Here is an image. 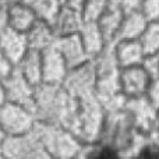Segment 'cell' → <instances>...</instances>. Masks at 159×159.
Here are the masks:
<instances>
[{
	"label": "cell",
	"instance_id": "1",
	"mask_svg": "<svg viewBox=\"0 0 159 159\" xmlns=\"http://www.w3.org/2000/svg\"><path fill=\"white\" fill-rule=\"evenodd\" d=\"M74 98L61 84H42L35 87L32 112L36 121L48 124H61L71 113Z\"/></svg>",
	"mask_w": 159,
	"mask_h": 159
},
{
	"label": "cell",
	"instance_id": "2",
	"mask_svg": "<svg viewBox=\"0 0 159 159\" xmlns=\"http://www.w3.org/2000/svg\"><path fill=\"white\" fill-rule=\"evenodd\" d=\"M105 115L106 112L96 99L95 93H88L74 98L71 113L64 123V127H67L81 143L98 141Z\"/></svg>",
	"mask_w": 159,
	"mask_h": 159
},
{
	"label": "cell",
	"instance_id": "3",
	"mask_svg": "<svg viewBox=\"0 0 159 159\" xmlns=\"http://www.w3.org/2000/svg\"><path fill=\"white\" fill-rule=\"evenodd\" d=\"M137 131L129 113L121 107L106 112L98 141L112 148L117 157H127Z\"/></svg>",
	"mask_w": 159,
	"mask_h": 159
},
{
	"label": "cell",
	"instance_id": "4",
	"mask_svg": "<svg viewBox=\"0 0 159 159\" xmlns=\"http://www.w3.org/2000/svg\"><path fill=\"white\" fill-rule=\"evenodd\" d=\"M35 129L50 158H77L82 143L61 124H48L36 121Z\"/></svg>",
	"mask_w": 159,
	"mask_h": 159
},
{
	"label": "cell",
	"instance_id": "5",
	"mask_svg": "<svg viewBox=\"0 0 159 159\" xmlns=\"http://www.w3.org/2000/svg\"><path fill=\"white\" fill-rule=\"evenodd\" d=\"M0 152H2V158H50L39 138L35 126L32 127L31 131L22 135L4 137L0 145Z\"/></svg>",
	"mask_w": 159,
	"mask_h": 159
},
{
	"label": "cell",
	"instance_id": "6",
	"mask_svg": "<svg viewBox=\"0 0 159 159\" xmlns=\"http://www.w3.org/2000/svg\"><path fill=\"white\" fill-rule=\"evenodd\" d=\"M35 123V115L30 107L8 101L0 105V127L6 137L25 134L32 130Z\"/></svg>",
	"mask_w": 159,
	"mask_h": 159
},
{
	"label": "cell",
	"instance_id": "7",
	"mask_svg": "<svg viewBox=\"0 0 159 159\" xmlns=\"http://www.w3.org/2000/svg\"><path fill=\"white\" fill-rule=\"evenodd\" d=\"M123 107L138 131L149 134L158 130V109L147 101L145 96L126 99Z\"/></svg>",
	"mask_w": 159,
	"mask_h": 159
},
{
	"label": "cell",
	"instance_id": "8",
	"mask_svg": "<svg viewBox=\"0 0 159 159\" xmlns=\"http://www.w3.org/2000/svg\"><path fill=\"white\" fill-rule=\"evenodd\" d=\"M95 81V69H93L92 61L88 60L77 67L69 69L61 85L73 98H80V96L88 95V93H93Z\"/></svg>",
	"mask_w": 159,
	"mask_h": 159
},
{
	"label": "cell",
	"instance_id": "9",
	"mask_svg": "<svg viewBox=\"0 0 159 159\" xmlns=\"http://www.w3.org/2000/svg\"><path fill=\"white\" fill-rule=\"evenodd\" d=\"M152 78L141 64L120 67L119 70V87L126 99L144 96Z\"/></svg>",
	"mask_w": 159,
	"mask_h": 159
},
{
	"label": "cell",
	"instance_id": "10",
	"mask_svg": "<svg viewBox=\"0 0 159 159\" xmlns=\"http://www.w3.org/2000/svg\"><path fill=\"white\" fill-rule=\"evenodd\" d=\"M2 81H3V87H4L6 101L20 103L22 106L32 109L35 87L22 77L16 67Z\"/></svg>",
	"mask_w": 159,
	"mask_h": 159
},
{
	"label": "cell",
	"instance_id": "11",
	"mask_svg": "<svg viewBox=\"0 0 159 159\" xmlns=\"http://www.w3.org/2000/svg\"><path fill=\"white\" fill-rule=\"evenodd\" d=\"M42 56V82L45 84H63L67 75V67L64 59L55 43L41 50Z\"/></svg>",
	"mask_w": 159,
	"mask_h": 159
},
{
	"label": "cell",
	"instance_id": "12",
	"mask_svg": "<svg viewBox=\"0 0 159 159\" xmlns=\"http://www.w3.org/2000/svg\"><path fill=\"white\" fill-rule=\"evenodd\" d=\"M0 49L14 67L27 53L30 46H28L27 36L24 32L6 27L4 30L0 31Z\"/></svg>",
	"mask_w": 159,
	"mask_h": 159
},
{
	"label": "cell",
	"instance_id": "13",
	"mask_svg": "<svg viewBox=\"0 0 159 159\" xmlns=\"http://www.w3.org/2000/svg\"><path fill=\"white\" fill-rule=\"evenodd\" d=\"M55 46L57 48V50L60 52L61 57L64 59V61H66L69 69L77 67L80 64L91 60V59L88 57L87 52H85L84 46H82L81 41H80L78 34L59 36L55 41Z\"/></svg>",
	"mask_w": 159,
	"mask_h": 159
},
{
	"label": "cell",
	"instance_id": "14",
	"mask_svg": "<svg viewBox=\"0 0 159 159\" xmlns=\"http://www.w3.org/2000/svg\"><path fill=\"white\" fill-rule=\"evenodd\" d=\"M112 49L119 67H129L141 64L145 57L138 39H116L112 42Z\"/></svg>",
	"mask_w": 159,
	"mask_h": 159
},
{
	"label": "cell",
	"instance_id": "15",
	"mask_svg": "<svg viewBox=\"0 0 159 159\" xmlns=\"http://www.w3.org/2000/svg\"><path fill=\"white\" fill-rule=\"evenodd\" d=\"M36 20H38V16L35 10L30 3L24 0L10 3L7 6V27L13 30L25 34Z\"/></svg>",
	"mask_w": 159,
	"mask_h": 159
},
{
	"label": "cell",
	"instance_id": "16",
	"mask_svg": "<svg viewBox=\"0 0 159 159\" xmlns=\"http://www.w3.org/2000/svg\"><path fill=\"white\" fill-rule=\"evenodd\" d=\"M82 22H84V18H82L80 11L61 3L60 8H59L57 14L55 16L53 21L50 22V25H52L53 31L56 34V38H59V36L77 34L80 28H81Z\"/></svg>",
	"mask_w": 159,
	"mask_h": 159
},
{
	"label": "cell",
	"instance_id": "17",
	"mask_svg": "<svg viewBox=\"0 0 159 159\" xmlns=\"http://www.w3.org/2000/svg\"><path fill=\"white\" fill-rule=\"evenodd\" d=\"M78 36L87 52L88 57L92 59L106 46L109 42L105 39L101 28L98 27L96 21H84L78 31Z\"/></svg>",
	"mask_w": 159,
	"mask_h": 159
},
{
	"label": "cell",
	"instance_id": "18",
	"mask_svg": "<svg viewBox=\"0 0 159 159\" xmlns=\"http://www.w3.org/2000/svg\"><path fill=\"white\" fill-rule=\"evenodd\" d=\"M18 73L34 87L42 84V56L41 50L28 49L22 59L14 66Z\"/></svg>",
	"mask_w": 159,
	"mask_h": 159
},
{
	"label": "cell",
	"instance_id": "19",
	"mask_svg": "<svg viewBox=\"0 0 159 159\" xmlns=\"http://www.w3.org/2000/svg\"><path fill=\"white\" fill-rule=\"evenodd\" d=\"M123 14H124V11L121 10L119 2L117 0H112L109 7H107L106 10L103 11V14L96 20V24H98V27L101 28L105 39H106L109 43L116 39L121 18H123Z\"/></svg>",
	"mask_w": 159,
	"mask_h": 159
},
{
	"label": "cell",
	"instance_id": "20",
	"mask_svg": "<svg viewBox=\"0 0 159 159\" xmlns=\"http://www.w3.org/2000/svg\"><path fill=\"white\" fill-rule=\"evenodd\" d=\"M28 41V46L31 49L36 50H43L48 46L55 43L56 41V34L53 31L50 22L43 21V20H36L34 25L25 32Z\"/></svg>",
	"mask_w": 159,
	"mask_h": 159
},
{
	"label": "cell",
	"instance_id": "21",
	"mask_svg": "<svg viewBox=\"0 0 159 159\" xmlns=\"http://www.w3.org/2000/svg\"><path fill=\"white\" fill-rule=\"evenodd\" d=\"M148 22L149 21L143 16L140 10L127 11L123 14L116 39H138V36L143 34Z\"/></svg>",
	"mask_w": 159,
	"mask_h": 159
},
{
	"label": "cell",
	"instance_id": "22",
	"mask_svg": "<svg viewBox=\"0 0 159 159\" xmlns=\"http://www.w3.org/2000/svg\"><path fill=\"white\" fill-rule=\"evenodd\" d=\"M141 48L145 55L159 53V22L151 21L145 27L140 36H138Z\"/></svg>",
	"mask_w": 159,
	"mask_h": 159
},
{
	"label": "cell",
	"instance_id": "23",
	"mask_svg": "<svg viewBox=\"0 0 159 159\" xmlns=\"http://www.w3.org/2000/svg\"><path fill=\"white\" fill-rule=\"evenodd\" d=\"M112 0H84L81 16L84 21H96L109 7Z\"/></svg>",
	"mask_w": 159,
	"mask_h": 159
},
{
	"label": "cell",
	"instance_id": "24",
	"mask_svg": "<svg viewBox=\"0 0 159 159\" xmlns=\"http://www.w3.org/2000/svg\"><path fill=\"white\" fill-rule=\"evenodd\" d=\"M138 10L143 13V16L151 21H158L159 18V0H141Z\"/></svg>",
	"mask_w": 159,
	"mask_h": 159
},
{
	"label": "cell",
	"instance_id": "25",
	"mask_svg": "<svg viewBox=\"0 0 159 159\" xmlns=\"http://www.w3.org/2000/svg\"><path fill=\"white\" fill-rule=\"evenodd\" d=\"M158 57L159 53H154V55H145V57L141 61V66L144 67L148 75L152 80L159 78V70H158Z\"/></svg>",
	"mask_w": 159,
	"mask_h": 159
},
{
	"label": "cell",
	"instance_id": "26",
	"mask_svg": "<svg viewBox=\"0 0 159 159\" xmlns=\"http://www.w3.org/2000/svg\"><path fill=\"white\" fill-rule=\"evenodd\" d=\"M144 96H145V99L152 105V106L158 109L159 107V78L152 80Z\"/></svg>",
	"mask_w": 159,
	"mask_h": 159
},
{
	"label": "cell",
	"instance_id": "27",
	"mask_svg": "<svg viewBox=\"0 0 159 159\" xmlns=\"http://www.w3.org/2000/svg\"><path fill=\"white\" fill-rule=\"evenodd\" d=\"M13 69H14L13 64L7 60V57H6L4 53H3L2 49H0V78L3 80L6 75H8Z\"/></svg>",
	"mask_w": 159,
	"mask_h": 159
},
{
	"label": "cell",
	"instance_id": "28",
	"mask_svg": "<svg viewBox=\"0 0 159 159\" xmlns=\"http://www.w3.org/2000/svg\"><path fill=\"white\" fill-rule=\"evenodd\" d=\"M117 2H119V4H120L121 10H123L124 13H127V11L138 10L141 0H117Z\"/></svg>",
	"mask_w": 159,
	"mask_h": 159
},
{
	"label": "cell",
	"instance_id": "29",
	"mask_svg": "<svg viewBox=\"0 0 159 159\" xmlns=\"http://www.w3.org/2000/svg\"><path fill=\"white\" fill-rule=\"evenodd\" d=\"M7 3L0 0V31L7 27Z\"/></svg>",
	"mask_w": 159,
	"mask_h": 159
},
{
	"label": "cell",
	"instance_id": "30",
	"mask_svg": "<svg viewBox=\"0 0 159 159\" xmlns=\"http://www.w3.org/2000/svg\"><path fill=\"white\" fill-rule=\"evenodd\" d=\"M63 4L69 6V7L74 8L81 13V8H82V4H84V0H63Z\"/></svg>",
	"mask_w": 159,
	"mask_h": 159
},
{
	"label": "cell",
	"instance_id": "31",
	"mask_svg": "<svg viewBox=\"0 0 159 159\" xmlns=\"http://www.w3.org/2000/svg\"><path fill=\"white\" fill-rule=\"evenodd\" d=\"M6 102V95H4V87H3V81L0 78V105Z\"/></svg>",
	"mask_w": 159,
	"mask_h": 159
},
{
	"label": "cell",
	"instance_id": "32",
	"mask_svg": "<svg viewBox=\"0 0 159 159\" xmlns=\"http://www.w3.org/2000/svg\"><path fill=\"white\" fill-rule=\"evenodd\" d=\"M4 133H3V130H2V127H0V145H2V143H3V140H4Z\"/></svg>",
	"mask_w": 159,
	"mask_h": 159
},
{
	"label": "cell",
	"instance_id": "33",
	"mask_svg": "<svg viewBox=\"0 0 159 159\" xmlns=\"http://www.w3.org/2000/svg\"><path fill=\"white\" fill-rule=\"evenodd\" d=\"M60 2H61V3H63V0H60Z\"/></svg>",
	"mask_w": 159,
	"mask_h": 159
}]
</instances>
